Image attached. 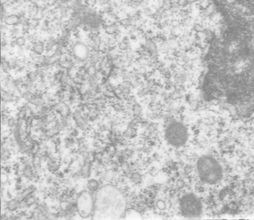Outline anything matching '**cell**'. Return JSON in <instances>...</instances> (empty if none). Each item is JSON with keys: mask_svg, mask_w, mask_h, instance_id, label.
<instances>
[{"mask_svg": "<svg viewBox=\"0 0 254 220\" xmlns=\"http://www.w3.org/2000/svg\"><path fill=\"white\" fill-rule=\"evenodd\" d=\"M127 200L124 193L113 185L100 187L94 195L92 219L113 220L120 219L125 213Z\"/></svg>", "mask_w": 254, "mask_h": 220, "instance_id": "cell-1", "label": "cell"}, {"mask_svg": "<svg viewBox=\"0 0 254 220\" xmlns=\"http://www.w3.org/2000/svg\"><path fill=\"white\" fill-rule=\"evenodd\" d=\"M197 171L201 180L208 184L217 183L223 177L221 166L215 159L209 156H204L198 160Z\"/></svg>", "mask_w": 254, "mask_h": 220, "instance_id": "cell-2", "label": "cell"}, {"mask_svg": "<svg viewBox=\"0 0 254 220\" xmlns=\"http://www.w3.org/2000/svg\"><path fill=\"white\" fill-rule=\"evenodd\" d=\"M167 141L175 146L183 145L188 140V131L184 125L179 122H172L166 130Z\"/></svg>", "mask_w": 254, "mask_h": 220, "instance_id": "cell-3", "label": "cell"}, {"mask_svg": "<svg viewBox=\"0 0 254 220\" xmlns=\"http://www.w3.org/2000/svg\"><path fill=\"white\" fill-rule=\"evenodd\" d=\"M76 205L80 216L83 218L92 216L94 206L93 192L89 191H83L80 192L76 199Z\"/></svg>", "mask_w": 254, "mask_h": 220, "instance_id": "cell-4", "label": "cell"}, {"mask_svg": "<svg viewBox=\"0 0 254 220\" xmlns=\"http://www.w3.org/2000/svg\"><path fill=\"white\" fill-rule=\"evenodd\" d=\"M181 209L183 213L188 217H197L202 212V205L198 198L193 194H186L181 199Z\"/></svg>", "mask_w": 254, "mask_h": 220, "instance_id": "cell-5", "label": "cell"}, {"mask_svg": "<svg viewBox=\"0 0 254 220\" xmlns=\"http://www.w3.org/2000/svg\"><path fill=\"white\" fill-rule=\"evenodd\" d=\"M36 171L34 169L33 165L30 163L24 165L23 169L22 170V174L28 180L33 181L34 177L35 175Z\"/></svg>", "mask_w": 254, "mask_h": 220, "instance_id": "cell-6", "label": "cell"}, {"mask_svg": "<svg viewBox=\"0 0 254 220\" xmlns=\"http://www.w3.org/2000/svg\"><path fill=\"white\" fill-rule=\"evenodd\" d=\"M61 162L55 157L52 156L47 161V169L52 173H55L60 168Z\"/></svg>", "mask_w": 254, "mask_h": 220, "instance_id": "cell-7", "label": "cell"}, {"mask_svg": "<svg viewBox=\"0 0 254 220\" xmlns=\"http://www.w3.org/2000/svg\"><path fill=\"white\" fill-rule=\"evenodd\" d=\"M93 163H83V165L80 167V170L82 177L87 178L90 176Z\"/></svg>", "mask_w": 254, "mask_h": 220, "instance_id": "cell-8", "label": "cell"}, {"mask_svg": "<svg viewBox=\"0 0 254 220\" xmlns=\"http://www.w3.org/2000/svg\"><path fill=\"white\" fill-rule=\"evenodd\" d=\"M19 202L16 200V198L12 199L8 202H5V207L7 210L10 211H15L19 208Z\"/></svg>", "mask_w": 254, "mask_h": 220, "instance_id": "cell-9", "label": "cell"}, {"mask_svg": "<svg viewBox=\"0 0 254 220\" xmlns=\"http://www.w3.org/2000/svg\"><path fill=\"white\" fill-rule=\"evenodd\" d=\"M100 184L98 180L95 179H91L88 181L87 184V189L91 192H96L100 188Z\"/></svg>", "mask_w": 254, "mask_h": 220, "instance_id": "cell-10", "label": "cell"}, {"mask_svg": "<svg viewBox=\"0 0 254 220\" xmlns=\"http://www.w3.org/2000/svg\"><path fill=\"white\" fill-rule=\"evenodd\" d=\"M32 165H33L34 169L36 171H41V159L40 157L36 154H34L33 156H32Z\"/></svg>", "mask_w": 254, "mask_h": 220, "instance_id": "cell-11", "label": "cell"}, {"mask_svg": "<svg viewBox=\"0 0 254 220\" xmlns=\"http://www.w3.org/2000/svg\"><path fill=\"white\" fill-rule=\"evenodd\" d=\"M114 171L113 169H108L105 171L103 174V180L108 183H111L114 179Z\"/></svg>", "mask_w": 254, "mask_h": 220, "instance_id": "cell-12", "label": "cell"}, {"mask_svg": "<svg viewBox=\"0 0 254 220\" xmlns=\"http://www.w3.org/2000/svg\"><path fill=\"white\" fill-rule=\"evenodd\" d=\"M12 152L7 147H4L2 146L1 150V159L2 161H7L8 160L10 159V156H11Z\"/></svg>", "mask_w": 254, "mask_h": 220, "instance_id": "cell-13", "label": "cell"}, {"mask_svg": "<svg viewBox=\"0 0 254 220\" xmlns=\"http://www.w3.org/2000/svg\"><path fill=\"white\" fill-rule=\"evenodd\" d=\"M38 200L39 199L33 193V194H31L30 196L25 199V202L27 207H30L35 204L36 205L37 203H38Z\"/></svg>", "mask_w": 254, "mask_h": 220, "instance_id": "cell-14", "label": "cell"}, {"mask_svg": "<svg viewBox=\"0 0 254 220\" xmlns=\"http://www.w3.org/2000/svg\"><path fill=\"white\" fill-rule=\"evenodd\" d=\"M36 191V188L33 185H29L27 187L24 188L22 191H21L24 197V198H27V197H29V196H30L31 194H33V193L35 192V191Z\"/></svg>", "mask_w": 254, "mask_h": 220, "instance_id": "cell-15", "label": "cell"}, {"mask_svg": "<svg viewBox=\"0 0 254 220\" xmlns=\"http://www.w3.org/2000/svg\"><path fill=\"white\" fill-rule=\"evenodd\" d=\"M19 18L16 15H11L8 16L5 19V23L8 25H14L19 23Z\"/></svg>", "mask_w": 254, "mask_h": 220, "instance_id": "cell-16", "label": "cell"}, {"mask_svg": "<svg viewBox=\"0 0 254 220\" xmlns=\"http://www.w3.org/2000/svg\"><path fill=\"white\" fill-rule=\"evenodd\" d=\"M33 50L36 54L40 55L44 51V45L41 42H37L33 46Z\"/></svg>", "mask_w": 254, "mask_h": 220, "instance_id": "cell-17", "label": "cell"}, {"mask_svg": "<svg viewBox=\"0 0 254 220\" xmlns=\"http://www.w3.org/2000/svg\"><path fill=\"white\" fill-rule=\"evenodd\" d=\"M64 142H65V146H66V147L67 149H70V148L72 147V146H73V145L75 144V143L76 142V140L75 139V138H72V137H71V136H69L65 139Z\"/></svg>", "mask_w": 254, "mask_h": 220, "instance_id": "cell-18", "label": "cell"}, {"mask_svg": "<svg viewBox=\"0 0 254 220\" xmlns=\"http://www.w3.org/2000/svg\"><path fill=\"white\" fill-rule=\"evenodd\" d=\"M0 178H1V179H0V182H1V184L2 185L7 184L9 181L8 176L7 174V173H5V172H2L1 174V177Z\"/></svg>", "mask_w": 254, "mask_h": 220, "instance_id": "cell-19", "label": "cell"}, {"mask_svg": "<svg viewBox=\"0 0 254 220\" xmlns=\"http://www.w3.org/2000/svg\"><path fill=\"white\" fill-rule=\"evenodd\" d=\"M105 33L109 34H114L116 33V29L115 26L111 25H109L105 27Z\"/></svg>", "mask_w": 254, "mask_h": 220, "instance_id": "cell-20", "label": "cell"}, {"mask_svg": "<svg viewBox=\"0 0 254 220\" xmlns=\"http://www.w3.org/2000/svg\"><path fill=\"white\" fill-rule=\"evenodd\" d=\"M16 121H18V120L16 121V120L14 118H13V117H10V118H8V120H7V125H8V126L10 127V128H13V127H14L16 125V124H17V122Z\"/></svg>", "mask_w": 254, "mask_h": 220, "instance_id": "cell-21", "label": "cell"}, {"mask_svg": "<svg viewBox=\"0 0 254 220\" xmlns=\"http://www.w3.org/2000/svg\"><path fill=\"white\" fill-rule=\"evenodd\" d=\"M131 19L127 18L120 21V25L124 27H130L131 25Z\"/></svg>", "mask_w": 254, "mask_h": 220, "instance_id": "cell-22", "label": "cell"}, {"mask_svg": "<svg viewBox=\"0 0 254 220\" xmlns=\"http://www.w3.org/2000/svg\"><path fill=\"white\" fill-rule=\"evenodd\" d=\"M16 43L18 46H24L25 44V39L23 37H19L16 39Z\"/></svg>", "mask_w": 254, "mask_h": 220, "instance_id": "cell-23", "label": "cell"}, {"mask_svg": "<svg viewBox=\"0 0 254 220\" xmlns=\"http://www.w3.org/2000/svg\"><path fill=\"white\" fill-rule=\"evenodd\" d=\"M78 134H79L78 130L77 129H75V128H73V129L69 132V136H71V137H72V138H76L78 137Z\"/></svg>", "mask_w": 254, "mask_h": 220, "instance_id": "cell-24", "label": "cell"}, {"mask_svg": "<svg viewBox=\"0 0 254 220\" xmlns=\"http://www.w3.org/2000/svg\"><path fill=\"white\" fill-rule=\"evenodd\" d=\"M128 47V43L126 42L125 41H122L121 42L119 43V48L121 50H125Z\"/></svg>", "mask_w": 254, "mask_h": 220, "instance_id": "cell-25", "label": "cell"}, {"mask_svg": "<svg viewBox=\"0 0 254 220\" xmlns=\"http://www.w3.org/2000/svg\"><path fill=\"white\" fill-rule=\"evenodd\" d=\"M71 177H72V179H73L74 180H78L80 179V177H82V175H81V173H80V171H79V172H75L72 173V174H71Z\"/></svg>", "mask_w": 254, "mask_h": 220, "instance_id": "cell-26", "label": "cell"}, {"mask_svg": "<svg viewBox=\"0 0 254 220\" xmlns=\"http://www.w3.org/2000/svg\"><path fill=\"white\" fill-rule=\"evenodd\" d=\"M177 3L180 7H184L189 4V2L188 1V0H178Z\"/></svg>", "mask_w": 254, "mask_h": 220, "instance_id": "cell-27", "label": "cell"}, {"mask_svg": "<svg viewBox=\"0 0 254 220\" xmlns=\"http://www.w3.org/2000/svg\"><path fill=\"white\" fill-rule=\"evenodd\" d=\"M95 72H96V69H95L94 67H90L88 69L87 73H88L89 75L90 76L94 75V74H95Z\"/></svg>", "mask_w": 254, "mask_h": 220, "instance_id": "cell-28", "label": "cell"}, {"mask_svg": "<svg viewBox=\"0 0 254 220\" xmlns=\"http://www.w3.org/2000/svg\"><path fill=\"white\" fill-rule=\"evenodd\" d=\"M13 169L15 171H21L20 170V164L19 163H15L13 165Z\"/></svg>", "mask_w": 254, "mask_h": 220, "instance_id": "cell-29", "label": "cell"}, {"mask_svg": "<svg viewBox=\"0 0 254 220\" xmlns=\"http://www.w3.org/2000/svg\"><path fill=\"white\" fill-rule=\"evenodd\" d=\"M15 189H16L17 191H18V192L22 191V189H23V185H22V183H16Z\"/></svg>", "mask_w": 254, "mask_h": 220, "instance_id": "cell-30", "label": "cell"}, {"mask_svg": "<svg viewBox=\"0 0 254 220\" xmlns=\"http://www.w3.org/2000/svg\"><path fill=\"white\" fill-rule=\"evenodd\" d=\"M16 183H22V176H18V177L16 178Z\"/></svg>", "mask_w": 254, "mask_h": 220, "instance_id": "cell-31", "label": "cell"}, {"mask_svg": "<svg viewBox=\"0 0 254 220\" xmlns=\"http://www.w3.org/2000/svg\"><path fill=\"white\" fill-rule=\"evenodd\" d=\"M6 196H7V198L10 199V200H12V199H13L12 193L10 192L9 191H7V192H6Z\"/></svg>", "mask_w": 254, "mask_h": 220, "instance_id": "cell-32", "label": "cell"}, {"mask_svg": "<svg viewBox=\"0 0 254 220\" xmlns=\"http://www.w3.org/2000/svg\"><path fill=\"white\" fill-rule=\"evenodd\" d=\"M14 1H16V2H18V1H20V0H14Z\"/></svg>", "mask_w": 254, "mask_h": 220, "instance_id": "cell-33", "label": "cell"}]
</instances>
